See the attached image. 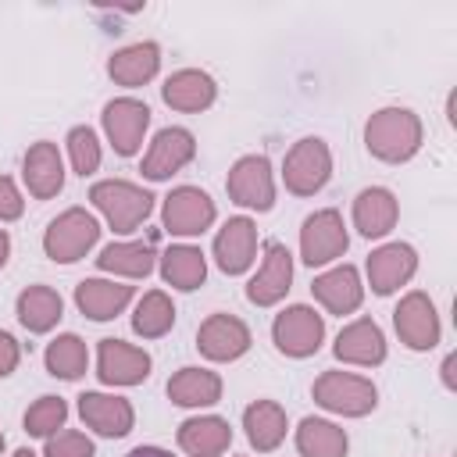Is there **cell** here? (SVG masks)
<instances>
[{
    "label": "cell",
    "mask_w": 457,
    "mask_h": 457,
    "mask_svg": "<svg viewBox=\"0 0 457 457\" xmlns=\"http://www.w3.org/2000/svg\"><path fill=\"white\" fill-rule=\"evenodd\" d=\"M125 457H171V450H164V446H136Z\"/></svg>",
    "instance_id": "ab89813d"
},
{
    "label": "cell",
    "mask_w": 457,
    "mask_h": 457,
    "mask_svg": "<svg viewBox=\"0 0 457 457\" xmlns=\"http://www.w3.org/2000/svg\"><path fill=\"white\" fill-rule=\"evenodd\" d=\"M93 207L107 218V225L114 232H136L150 211H154V193H146L143 186L129 182V179H104L89 189Z\"/></svg>",
    "instance_id": "7a4b0ae2"
},
{
    "label": "cell",
    "mask_w": 457,
    "mask_h": 457,
    "mask_svg": "<svg viewBox=\"0 0 457 457\" xmlns=\"http://www.w3.org/2000/svg\"><path fill=\"white\" fill-rule=\"evenodd\" d=\"M311 396L318 407L343 414V418H364L378 403V389L371 378L353 371H321L311 386Z\"/></svg>",
    "instance_id": "3957f363"
},
{
    "label": "cell",
    "mask_w": 457,
    "mask_h": 457,
    "mask_svg": "<svg viewBox=\"0 0 457 457\" xmlns=\"http://www.w3.org/2000/svg\"><path fill=\"white\" fill-rule=\"evenodd\" d=\"M7 257H11V236L0 228V268L7 264Z\"/></svg>",
    "instance_id": "60d3db41"
},
{
    "label": "cell",
    "mask_w": 457,
    "mask_h": 457,
    "mask_svg": "<svg viewBox=\"0 0 457 457\" xmlns=\"http://www.w3.org/2000/svg\"><path fill=\"white\" fill-rule=\"evenodd\" d=\"M179 446L189 453V457H218L228 450L232 443V428L225 418L218 414H200V418H189L179 425Z\"/></svg>",
    "instance_id": "484cf974"
},
{
    "label": "cell",
    "mask_w": 457,
    "mask_h": 457,
    "mask_svg": "<svg viewBox=\"0 0 457 457\" xmlns=\"http://www.w3.org/2000/svg\"><path fill=\"white\" fill-rule=\"evenodd\" d=\"M21 211H25L21 189L14 186V179L0 175V221H14V218H21Z\"/></svg>",
    "instance_id": "74e56055"
},
{
    "label": "cell",
    "mask_w": 457,
    "mask_h": 457,
    "mask_svg": "<svg viewBox=\"0 0 457 457\" xmlns=\"http://www.w3.org/2000/svg\"><path fill=\"white\" fill-rule=\"evenodd\" d=\"M68 157H71V168H75V175H93L96 168H100V139H96V132L89 129V125H75L71 132H68Z\"/></svg>",
    "instance_id": "d590c367"
},
{
    "label": "cell",
    "mask_w": 457,
    "mask_h": 457,
    "mask_svg": "<svg viewBox=\"0 0 457 457\" xmlns=\"http://www.w3.org/2000/svg\"><path fill=\"white\" fill-rule=\"evenodd\" d=\"M311 293L314 300L328 311V314H353L364 300V282H361V271L353 264H336L328 271H321L314 282H311Z\"/></svg>",
    "instance_id": "d6986e66"
},
{
    "label": "cell",
    "mask_w": 457,
    "mask_h": 457,
    "mask_svg": "<svg viewBox=\"0 0 457 457\" xmlns=\"http://www.w3.org/2000/svg\"><path fill=\"white\" fill-rule=\"evenodd\" d=\"M289 286H293V253L286 250V243L268 239L261 268L246 282V300L257 303V307H271V303H278L289 293Z\"/></svg>",
    "instance_id": "4fadbf2b"
},
{
    "label": "cell",
    "mask_w": 457,
    "mask_h": 457,
    "mask_svg": "<svg viewBox=\"0 0 457 457\" xmlns=\"http://www.w3.org/2000/svg\"><path fill=\"white\" fill-rule=\"evenodd\" d=\"M18 361H21V343L0 328V378H7L18 368Z\"/></svg>",
    "instance_id": "f35d334b"
},
{
    "label": "cell",
    "mask_w": 457,
    "mask_h": 457,
    "mask_svg": "<svg viewBox=\"0 0 457 457\" xmlns=\"http://www.w3.org/2000/svg\"><path fill=\"white\" fill-rule=\"evenodd\" d=\"M96 239H100V221L86 207H68L46 225L43 250L57 264H75L96 246Z\"/></svg>",
    "instance_id": "277c9868"
},
{
    "label": "cell",
    "mask_w": 457,
    "mask_h": 457,
    "mask_svg": "<svg viewBox=\"0 0 457 457\" xmlns=\"http://www.w3.org/2000/svg\"><path fill=\"white\" fill-rule=\"evenodd\" d=\"M43 364L54 378H79L86 375L89 368V350H86V339H79L75 332H64L57 336L54 343H46V353H43Z\"/></svg>",
    "instance_id": "836d02e7"
},
{
    "label": "cell",
    "mask_w": 457,
    "mask_h": 457,
    "mask_svg": "<svg viewBox=\"0 0 457 457\" xmlns=\"http://www.w3.org/2000/svg\"><path fill=\"white\" fill-rule=\"evenodd\" d=\"M257 253V225L246 214L228 218L214 236V264L225 275H243Z\"/></svg>",
    "instance_id": "e0dca14e"
},
{
    "label": "cell",
    "mask_w": 457,
    "mask_h": 457,
    "mask_svg": "<svg viewBox=\"0 0 457 457\" xmlns=\"http://www.w3.org/2000/svg\"><path fill=\"white\" fill-rule=\"evenodd\" d=\"M396 218H400V204H396V196L386 186H368V189L357 193V200H353V225H357V232L364 239L389 236Z\"/></svg>",
    "instance_id": "603a6c76"
},
{
    "label": "cell",
    "mask_w": 457,
    "mask_h": 457,
    "mask_svg": "<svg viewBox=\"0 0 457 457\" xmlns=\"http://www.w3.org/2000/svg\"><path fill=\"white\" fill-rule=\"evenodd\" d=\"M228 200L250 211H271L275 207V175H271V161L264 154H246L228 168L225 179Z\"/></svg>",
    "instance_id": "52a82bcc"
},
{
    "label": "cell",
    "mask_w": 457,
    "mask_h": 457,
    "mask_svg": "<svg viewBox=\"0 0 457 457\" xmlns=\"http://www.w3.org/2000/svg\"><path fill=\"white\" fill-rule=\"evenodd\" d=\"M218 207L214 200L196 189V186H179L164 196V211H161V225L171 236H200L214 225Z\"/></svg>",
    "instance_id": "9c48e42d"
},
{
    "label": "cell",
    "mask_w": 457,
    "mask_h": 457,
    "mask_svg": "<svg viewBox=\"0 0 457 457\" xmlns=\"http://www.w3.org/2000/svg\"><path fill=\"white\" fill-rule=\"evenodd\" d=\"M171 325H175V303H171V296L161 293V289L143 293V300L132 311V332L143 336V339H161V336L171 332Z\"/></svg>",
    "instance_id": "d6a6232c"
},
{
    "label": "cell",
    "mask_w": 457,
    "mask_h": 457,
    "mask_svg": "<svg viewBox=\"0 0 457 457\" xmlns=\"http://www.w3.org/2000/svg\"><path fill=\"white\" fill-rule=\"evenodd\" d=\"M21 179L36 200H54L64 189V161H61L57 143H50V139L32 143L21 161Z\"/></svg>",
    "instance_id": "ffe728a7"
},
{
    "label": "cell",
    "mask_w": 457,
    "mask_h": 457,
    "mask_svg": "<svg viewBox=\"0 0 457 457\" xmlns=\"http://www.w3.org/2000/svg\"><path fill=\"white\" fill-rule=\"evenodd\" d=\"M157 71H161V46H157L154 39L121 46V50H114L111 61H107V75H111L118 86H125V89L146 86Z\"/></svg>",
    "instance_id": "cb8c5ba5"
},
{
    "label": "cell",
    "mask_w": 457,
    "mask_h": 457,
    "mask_svg": "<svg viewBox=\"0 0 457 457\" xmlns=\"http://www.w3.org/2000/svg\"><path fill=\"white\" fill-rule=\"evenodd\" d=\"M350 246V236H346V225H343V214L336 207H321L314 214L303 218V228H300V257L307 268H321V264H332L336 257H343Z\"/></svg>",
    "instance_id": "8992f818"
},
{
    "label": "cell",
    "mask_w": 457,
    "mask_h": 457,
    "mask_svg": "<svg viewBox=\"0 0 457 457\" xmlns=\"http://www.w3.org/2000/svg\"><path fill=\"white\" fill-rule=\"evenodd\" d=\"M68 421V403L61 396H39L29 411H25V432L36 439H50L54 432H61Z\"/></svg>",
    "instance_id": "e575fe53"
},
{
    "label": "cell",
    "mask_w": 457,
    "mask_h": 457,
    "mask_svg": "<svg viewBox=\"0 0 457 457\" xmlns=\"http://www.w3.org/2000/svg\"><path fill=\"white\" fill-rule=\"evenodd\" d=\"M132 303V286L111 278H82L75 286V307L93 321H111Z\"/></svg>",
    "instance_id": "d4e9b609"
},
{
    "label": "cell",
    "mask_w": 457,
    "mask_h": 457,
    "mask_svg": "<svg viewBox=\"0 0 457 457\" xmlns=\"http://www.w3.org/2000/svg\"><path fill=\"white\" fill-rule=\"evenodd\" d=\"M168 400L175 407H211L221 400V375L211 368H179L168 378Z\"/></svg>",
    "instance_id": "4316f807"
},
{
    "label": "cell",
    "mask_w": 457,
    "mask_h": 457,
    "mask_svg": "<svg viewBox=\"0 0 457 457\" xmlns=\"http://www.w3.org/2000/svg\"><path fill=\"white\" fill-rule=\"evenodd\" d=\"M443 382H446V389H453V353L443 361Z\"/></svg>",
    "instance_id": "b9f144b4"
},
{
    "label": "cell",
    "mask_w": 457,
    "mask_h": 457,
    "mask_svg": "<svg viewBox=\"0 0 457 457\" xmlns=\"http://www.w3.org/2000/svg\"><path fill=\"white\" fill-rule=\"evenodd\" d=\"M336 357L343 364H357V368H375L386 361V336L378 328L375 318H357L350 325H343V332L336 336Z\"/></svg>",
    "instance_id": "44dd1931"
},
{
    "label": "cell",
    "mask_w": 457,
    "mask_h": 457,
    "mask_svg": "<svg viewBox=\"0 0 457 457\" xmlns=\"http://www.w3.org/2000/svg\"><path fill=\"white\" fill-rule=\"evenodd\" d=\"M14 314H18V321H21L29 332L39 336V332H50V328L61 321L64 300H61V293L50 289V286H29V289L18 293Z\"/></svg>",
    "instance_id": "f1b7e54d"
},
{
    "label": "cell",
    "mask_w": 457,
    "mask_h": 457,
    "mask_svg": "<svg viewBox=\"0 0 457 457\" xmlns=\"http://www.w3.org/2000/svg\"><path fill=\"white\" fill-rule=\"evenodd\" d=\"M271 339H275L278 353H286V357H311V353L321 350L325 318L314 307H307V303H293L282 314H275Z\"/></svg>",
    "instance_id": "ba28073f"
},
{
    "label": "cell",
    "mask_w": 457,
    "mask_h": 457,
    "mask_svg": "<svg viewBox=\"0 0 457 457\" xmlns=\"http://www.w3.org/2000/svg\"><path fill=\"white\" fill-rule=\"evenodd\" d=\"M193 157H196V139H193V132L182 129V125H168V129H161V132L154 136L150 150L143 154L139 171H143L150 182H164V179H171L175 171H182Z\"/></svg>",
    "instance_id": "7c38bea8"
},
{
    "label": "cell",
    "mask_w": 457,
    "mask_h": 457,
    "mask_svg": "<svg viewBox=\"0 0 457 457\" xmlns=\"http://www.w3.org/2000/svg\"><path fill=\"white\" fill-rule=\"evenodd\" d=\"M421 118L411 107H382L368 118L364 125V146L371 157L386 161V164H403L418 154L421 146Z\"/></svg>",
    "instance_id": "6da1fadb"
},
{
    "label": "cell",
    "mask_w": 457,
    "mask_h": 457,
    "mask_svg": "<svg viewBox=\"0 0 457 457\" xmlns=\"http://www.w3.org/2000/svg\"><path fill=\"white\" fill-rule=\"evenodd\" d=\"M14 457H36V453H32L29 446H21V450H14Z\"/></svg>",
    "instance_id": "7bdbcfd3"
},
{
    "label": "cell",
    "mask_w": 457,
    "mask_h": 457,
    "mask_svg": "<svg viewBox=\"0 0 457 457\" xmlns=\"http://www.w3.org/2000/svg\"><path fill=\"white\" fill-rule=\"evenodd\" d=\"M243 428H246V439L257 453H271V450L282 446L289 421H286V411L275 400H253L243 411Z\"/></svg>",
    "instance_id": "83f0119b"
},
{
    "label": "cell",
    "mask_w": 457,
    "mask_h": 457,
    "mask_svg": "<svg viewBox=\"0 0 457 457\" xmlns=\"http://www.w3.org/2000/svg\"><path fill=\"white\" fill-rule=\"evenodd\" d=\"M161 278L171 286V289H196L204 286L207 278V257L200 253V246H189V243H175L161 253Z\"/></svg>",
    "instance_id": "f546056e"
},
{
    "label": "cell",
    "mask_w": 457,
    "mask_h": 457,
    "mask_svg": "<svg viewBox=\"0 0 457 457\" xmlns=\"http://www.w3.org/2000/svg\"><path fill=\"white\" fill-rule=\"evenodd\" d=\"M96 375L104 386H139L150 375V353L125 339H100Z\"/></svg>",
    "instance_id": "9a60e30c"
},
{
    "label": "cell",
    "mask_w": 457,
    "mask_h": 457,
    "mask_svg": "<svg viewBox=\"0 0 457 457\" xmlns=\"http://www.w3.org/2000/svg\"><path fill=\"white\" fill-rule=\"evenodd\" d=\"M332 179V150L318 136H303L289 146L282 161V182L293 196H314Z\"/></svg>",
    "instance_id": "5b68a950"
},
{
    "label": "cell",
    "mask_w": 457,
    "mask_h": 457,
    "mask_svg": "<svg viewBox=\"0 0 457 457\" xmlns=\"http://www.w3.org/2000/svg\"><path fill=\"white\" fill-rule=\"evenodd\" d=\"M161 96L171 111H182V114H200L214 104L218 96V86L207 71L200 68H182V71H171L161 86Z\"/></svg>",
    "instance_id": "7402d4cb"
},
{
    "label": "cell",
    "mask_w": 457,
    "mask_h": 457,
    "mask_svg": "<svg viewBox=\"0 0 457 457\" xmlns=\"http://www.w3.org/2000/svg\"><path fill=\"white\" fill-rule=\"evenodd\" d=\"M250 343H253V336H250L246 321L236 318V314H211V318L196 328V350H200L207 361H218V364L239 361V357L250 350Z\"/></svg>",
    "instance_id": "5bb4252c"
},
{
    "label": "cell",
    "mask_w": 457,
    "mask_h": 457,
    "mask_svg": "<svg viewBox=\"0 0 457 457\" xmlns=\"http://www.w3.org/2000/svg\"><path fill=\"white\" fill-rule=\"evenodd\" d=\"M0 453H4V432H0Z\"/></svg>",
    "instance_id": "ee69618b"
},
{
    "label": "cell",
    "mask_w": 457,
    "mask_h": 457,
    "mask_svg": "<svg viewBox=\"0 0 457 457\" xmlns=\"http://www.w3.org/2000/svg\"><path fill=\"white\" fill-rule=\"evenodd\" d=\"M393 328H396V336H400L403 346H411V350H432L439 343V336H443L432 296L421 293V289H411L396 303V311H393Z\"/></svg>",
    "instance_id": "30bf717a"
},
{
    "label": "cell",
    "mask_w": 457,
    "mask_h": 457,
    "mask_svg": "<svg viewBox=\"0 0 457 457\" xmlns=\"http://www.w3.org/2000/svg\"><path fill=\"white\" fill-rule=\"evenodd\" d=\"M79 418L104 439H121L136 425V411L125 396L111 393H82L79 396Z\"/></svg>",
    "instance_id": "ac0fdd59"
},
{
    "label": "cell",
    "mask_w": 457,
    "mask_h": 457,
    "mask_svg": "<svg viewBox=\"0 0 457 457\" xmlns=\"http://www.w3.org/2000/svg\"><path fill=\"white\" fill-rule=\"evenodd\" d=\"M296 450H300V457H346L350 439L336 421L303 418L296 428Z\"/></svg>",
    "instance_id": "1f68e13d"
},
{
    "label": "cell",
    "mask_w": 457,
    "mask_h": 457,
    "mask_svg": "<svg viewBox=\"0 0 457 457\" xmlns=\"http://www.w3.org/2000/svg\"><path fill=\"white\" fill-rule=\"evenodd\" d=\"M43 457H93V439L75 432V428L54 432L43 446Z\"/></svg>",
    "instance_id": "8d00e7d4"
},
{
    "label": "cell",
    "mask_w": 457,
    "mask_h": 457,
    "mask_svg": "<svg viewBox=\"0 0 457 457\" xmlns=\"http://www.w3.org/2000/svg\"><path fill=\"white\" fill-rule=\"evenodd\" d=\"M364 271H368L371 293L389 296V293H396L400 286H407V282L414 278V271H418V253H414L411 243H386V246L371 250Z\"/></svg>",
    "instance_id": "2e32d148"
},
{
    "label": "cell",
    "mask_w": 457,
    "mask_h": 457,
    "mask_svg": "<svg viewBox=\"0 0 457 457\" xmlns=\"http://www.w3.org/2000/svg\"><path fill=\"white\" fill-rule=\"evenodd\" d=\"M100 271L121 275V278H146L154 271V246L143 239H125V243H107L96 257Z\"/></svg>",
    "instance_id": "4dcf8cb0"
},
{
    "label": "cell",
    "mask_w": 457,
    "mask_h": 457,
    "mask_svg": "<svg viewBox=\"0 0 457 457\" xmlns=\"http://www.w3.org/2000/svg\"><path fill=\"white\" fill-rule=\"evenodd\" d=\"M104 132L118 157H132L143 146V136L150 129V107L136 96H118L104 104Z\"/></svg>",
    "instance_id": "8fae6325"
}]
</instances>
